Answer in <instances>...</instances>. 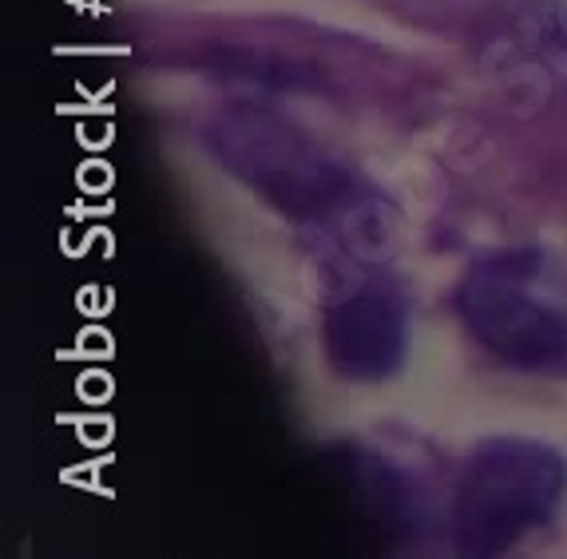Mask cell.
<instances>
[{
  "label": "cell",
  "mask_w": 567,
  "mask_h": 559,
  "mask_svg": "<svg viewBox=\"0 0 567 559\" xmlns=\"http://www.w3.org/2000/svg\"><path fill=\"white\" fill-rule=\"evenodd\" d=\"M564 456L536 441L501 436L481 445L456 484L453 540L464 556H501L559 508Z\"/></svg>",
  "instance_id": "6da1fadb"
},
{
  "label": "cell",
  "mask_w": 567,
  "mask_h": 559,
  "mask_svg": "<svg viewBox=\"0 0 567 559\" xmlns=\"http://www.w3.org/2000/svg\"><path fill=\"white\" fill-rule=\"evenodd\" d=\"M473 338L516 370L567 365V310L539 290V255L512 250L473 266L456 290Z\"/></svg>",
  "instance_id": "7a4b0ae2"
},
{
  "label": "cell",
  "mask_w": 567,
  "mask_h": 559,
  "mask_svg": "<svg viewBox=\"0 0 567 559\" xmlns=\"http://www.w3.org/2000/svg\"><path fill=\"white\" fill-rule=\"evenodd\" d=\"M210 147L286 215L350 218L358 210V183L282 120L258 112L227 115L210 132Z\"/></svg>",
  "instance_id": "3957f363"
},
{
  "label": "cell",
  "mask_w": 567,
  "mask_h": 559,
  "mask_svg": "<svg viewBox=\"0 0 567 559\" xmlns=\"http://www.w3.org/2000/svg\"><path fill=\"white\" fill-rule=\"evenodd\" d=\"M330 361L350 377H385L405 353V313L401 298L385 286H361L358 294L333 306L326 322Z\"/></svg>",
  "instance_id": "277c9868"
}]
</instances>
